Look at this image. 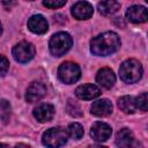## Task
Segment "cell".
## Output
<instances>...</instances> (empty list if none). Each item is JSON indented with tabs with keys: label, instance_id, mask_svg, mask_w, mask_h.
<instances>
[{
	"label": "cell",
	"instance_id": "6da1fadb",
	"mask_svg": "<svg viewBox=\"0 0 148 148\" xmlns=\"http://www.w3.org/2000/svg\"><path fill=\"white\" fill-rule=\"evenodd\" d=\"M120 47V38L113 31H106L97 35L90 42V51L95 56H110Z\"/></svg>",
	"mask_w": 148,
	"mask_h": 148
},
{
	"label": "cell",
	"instance_id": "7a4b0ae2",
	"mask_svg": "<svg viewBox=\"0 0 148 148\" xmlns=\"http://www.w3.org/2000/svg\"><path fill=\"white\" fill-rule=\"evenodd\" d=\"M143 69L140 61L135 59H128L120 65L119 75L120 79L126 83H134L138 82L142 76Z\"/></svg>",
	"mask_w": 148,
	"mask_h": 148
},
{
	"label": "cell",
	"instance_id": "3957f363",
	"mask_svg": "<svg viewBox=\"0 0 148 148\" xmlns=\"http://www.w3.org/2000/svg\"><path fill=\"white\" fill-rule=\"evenodd\" d=\"M72 44H73V39H72L71 35L61 31V32L54 34L51 37L49 47L53 56L61 57L72 47Z\"/></svg>",
	"mask_w": 148,
	"mask_h": 148
},
{
	"label": "cell",
	"instance_id": "277c9868",
	"mask_svg": "<svg viewBox=\"0 0 148 148\" xmlns=\"http://www.w3.org/2000/svg\"><path fill=\"white\" fill-rule=\"evenodd\" d=\"M68 133L62 127H52L44 132L42 142L46 147H60L67 142Z\"/></svg>",
	"mask_w": 148,
	"mask_h": 148
},
{
	"label": "cell",
	"instance_id": "5b68a950",
	"mask_svg": "<svg viewBox=\"0 0 148 148\" xmlns=\"http://www.w3.org/2000/svg\"><path fill=\"white\" fill-rule=\"evenodd\" d=\"M81 76V69L77 64L72 61H65L60 65L58 69V77L61 82L66 84H72L76 82Z\"/></svg>",
	"mask_w": 148,
	"mask_h": 148
},
{
	"label": "cell",
	"instance_id": "8992f818",
	"mask_svg": "<svg viewBox=\"0 0 148 148\" xmlns=\"http://www.w3.org/2000/svg\"><path fill=\"white\" fill-rule=\"evenodd\" d=\"M35 56V46L29 42H20L13 47V57L18 62H28Z\"/></svg>",
	"mask_w": 148,
	"mask_h": 148
},
{
	"label": "cell",
	"instance_id": "52a82bcc",
	"mask_svg": "<svg viewBox=\"0 0 148 148\" xmlns=\"http://www.w3.org/2000/svg\"><path fill=\"white\" fill-rule=\"evenodd\" d=\"M46 94V87L38 81H34L30 83V86L27 89V94H25V98L29 103H34V102H38L40 101Z\"/></svg>",
	"mask_w": 148,
	"mask_h": 148
},
{
	"label": "cell",
	"instance_id": "ba28073f",
	"mask_svg": "<svg viewBox=\"0 0 148 148\" xmlns=\"http://www.w3.org/2000/svg\"><path fill=\"white\" fill-rule=\"evenodd\" d=\"M111 133H112L111 127L108 124L102 123V121L95 123L91 126V131H90V135L92 136V139L98 142L106 141L111 136Z\"/></svg>",
	"mask_w": 148,
	"mask_h": 148
},
{
	"label": "cell",
	"instance_id": "9c48e42d",
	"mask_svg": "<svg viewBox=\"0 0 148 148\" xmlns=\"http://www.w3.org/2000/svg\"><path fill=\"white\" fill-rule=\"evenodd\" d=\"M94 8L87 1H79L72 7V15L77 20H88L92 16Z\"/></svg>",
	"mask_w": 148,
	"mask_h": 148
},
{
	"label": "cell",
	"instance_id": "30bf717a",
	"mask_svg": "<svg viewBox=\"0 0 148 148\" xmlns=\"http://www.w3.org/2000/svg\"><path fill=\"white\" fill-rule=\"evenodd\" d=\"M126 17H127L128 21H131L133 23H143L148 18L147 8L145 6L134 5V6H132L127 9Z\"/></svg>",
	"mask_w": 148,
	"mask_h": 148
},
{
	"label": "cell",
	"instance_id": "8fae6325",
	"mask_svg": "<svg viewBox=\"0 0 148 148\" xmlns=\"http://www.w3.org/2000/svg\"><path fill=\"white\" fill-rule=\"evenodd\" d=\"M75 95L80 99H94L101 95V89L95 84H82L76 88Z\"/></svg>",
	"mask_w": 148,
	"mask_h": 148
},
{
	"label": "cell",
	"instance_id": "7c38bea8",
	"mask_svg": "<svg viewBox=\"0 0 148 148\" xmlns=\"http://www.w3.org/2000/svg\"><path fill=\"white\" fill-rule=\"evenodd\" d=\"M90 110H91L90 112L94 116L105 117V116H109L110 113H112L113 106H112V103L109 99L103 98V99H98V101L94 102L91 108H90Z\"/></svg>",
	"mask_w": 148,
	"mask_h": 148
},
{
	"label": "cell",
	"instance_id": "4fadbf2b",
	"mask_svg": "<svg viewBox=\"0 0 148 148\" xmlns=\"http://www.w3.org/2000/svg\"><path fill=\"white\" fill-rule=\"evenodd\" d=\"M28 28L34 34H45L49 29L47 21L42 15H32L28 20Z\"/></svg>",
	"mask_w": 148,
	"mask_h": 148
},
{
	"label": "cell",
	"instance_id": "5bb4252c",
	"mask_svg": "<svg viewBox=\"0 0 148 148\" xmlns=\"http://www.w3.org/2000/svg\"><path fill=\"white\" fill-rule=\"evenodd\" d=\"M96 81L102 87H104L106 89H110L111 87H113V84L116 82V75L112 72V69H110L108 67H104V68H101L97 72Z\"/></svg>",
	"mask_w": 148,
	"mask_h": 148
},
{
	"label": "cell",
	"instance_id": "9a60e30c",
	"mask_svg": "<svg viewBox=\"0 0 148 148\" xmlns=\"http://www.w3.org/2000/svg\"><path fill=\"white\" fill-rule=\"evenodd\" d=\"M54 116V108L51 104L43 103L34 110V117L40 123L50 121Z\"/></svg>",
	"mask_w": 148,
	"mask_h": 148
},
{
	"label": "cell",
	"instance_id": "2e32d148",
	"mask_svg": "<svg viewBox=\"0 0 148 148\" xmlns=\"http://www.w3.org/2000/svg\"><path fill=\"white\" fill-rule=\"evenodd\" d=\"M120 8V3L117 0H102L98 3V12L104 16L116 14Z\"/></svg>",
	"mask_w": 148,
	"mask_h": 148
},
{
	"label": "cell",
	"instance_id": "e0dca14e",
	"mask_svg": "<svg viewBox=\"0 0 148 148\" xmlns=\"http://www.w3.org/2000/svg\"><path fill=\"white\" fill-rule=\"evenodd\" d=\"M134 135L128 128H121L116 135V145L118 147H130L133 145Z\"/></svg>",
	"mask_w": 148,
	"mask_h": 148
},
{
	"label": "cell",
	"instance_id": "ac0fdd59",
	"mask_svg": "<svg viewBox=\"0 0 148 148\" xmlns=\"http://www.w3.org/2000/svg\"><path fill=\"white\" fill-rule=\"evenodd\" d=\"M118 106L125 113H133L136 110L135 98L132 96H123L118 99Z\"/></svg>",
	"mask_w": 148,
	"mask_h": 148
},
{
	"label": "cell",
	"instance_id": "d6986e66",
	"mask_svg": "<svg viewBox=\"0 0 148 148\" xmlns=\"http://www.w3.org/2000/svg\"><path fill=\"white\" fill-rule=\"evenodd\" d=\"M67 133L72 139L79 140L83 136V127L79 123H72L67 128Z\"/></svg>",
	"mask_w": 148,
	"mask_h": 148
},
{
	"label": "cell",
	"instance_id": "ffe728a7",
	"mask_svg": "<svg viewBox=\"0 0 148 148\" xmlns=\"http://www.w3.org/2000/svg\"><path fill=\"white\" fill-rule=\"evenodd\" d=\"M67 112L71 116H73V117H80V116H82V111H81L80 105L77 103L73 102L72 99H69L68 103H67Z\"/></svg>",
	"mask_w": 148,
	"mask_h": 148
},
{
	"label": "cell",
	"instance_id": "44dd1931",
	"mask_svg": "<svg viewBox=\"0 0 148 148\" xmlns=\"http://www.w3.org/2000/svg\"><path fill=\"white\" fill-rule=\"evenodd\" d=\"M135 106L136 109L141 110V111H147L148 108V101H147V92H142L141 95H139L135 98Z\"/></svg>",
	"mask_w": 148,
	"mask_h": 148
},
{
	"label": "cell",
	"instance_id": "7402d4cb",
	"mask_svg": "<svg viewBox=\"0 0 148 148\" xmlns=\"http://www.w3.org/2000/svg\"><path fill=\"white\" fill-rule=\"evenodd\" d=\"M0 110H1V117L5 121L8 120L9 116H10V104L6 101V99H1L0 101Z\"/></svg>",
	"mask_w": 148,
	"mask_h": 148
},
{
	"label": "cell",
	"instance_id": "603a6c76",
	"mask_svg": "<svg viewBox=\"0 0 148 148\" xmlns=\"http://www.w3.org/2000/svg\"><path fill=\"white\" fill-rule=\"evenodd\" d=\"M66 3V0H43V5L50 9L60 8Z\"/></svg>",
	"mask_w": 148,
	"mask_h": 148
},
{
	"label": "cell",
	"instance_id": "cb8c5ba5",
	"mask_svg": "<svg viewBox=\"0 0 148 148\" xmlns=\"http://www.w3.org/2000/svg\"><path fill=\"white\" fill-rule=\"evenodd\" d=\"M8 68H9V61L7 60L6 57L0 54V76L5 75L8 72Z\"/></svg>",
	"mask_w": 148,
	"mask_h": 148
},
{
	"label": "cell",
	"instance_id": "d4e9b609",
	"mask_svg": "<svg viewBox=\"0 0 148 148\" xmlns=\"http://www.w3.org/2000/svg\"><path fill=\"white\" fill-rule=\"evenodd\" d=\"M2 3L6 8H10L15 2H14V0H2Z\"/></svg>",
	"mask_w": 148,
	"mask_h": 148
},
{
	"label": "cell",
	"instance_id": "484cf974",
	"mask_svg": "<svg viewBox=\"0 0 148 148\" xmlns=\"http://www.w3.org/2000/svg\"><path fill=\"white\" fill-rule=\"evenodd\" d=\"M1 32H2V25H1V22H0V35H1Z\"/></svg>",
	"mask_w": 148,
	"mask_h": 148
},
{
	"label": "cell",
	"instance_id": "4316f807",
	"mask_svg": "<svg viewBox=\"0 0 148 148\" xmlns=\"http://www.w3.org/2000/svg\"><path fill=\"white\" fill-rule=\"evenodd\" d=\"M145 1H148V0H145Z\"/></svg>",
	"mask_w": 148,
	"mask_h": 148
},
{
	"label": "cell",
	"instance_id": "83f0119b",
	"mask_svg": "<svg viewBox=\"0 0 148 148\" xmlns=\"http://www.w3.org/2000/svg\"><path fill=\"white\" fill-rule=\"evenodd\" d=\"M29 1H32V0H29Z\"/></svg>",
	"mask_w": 148,
	"mask_h": 148
}]
</instances>
